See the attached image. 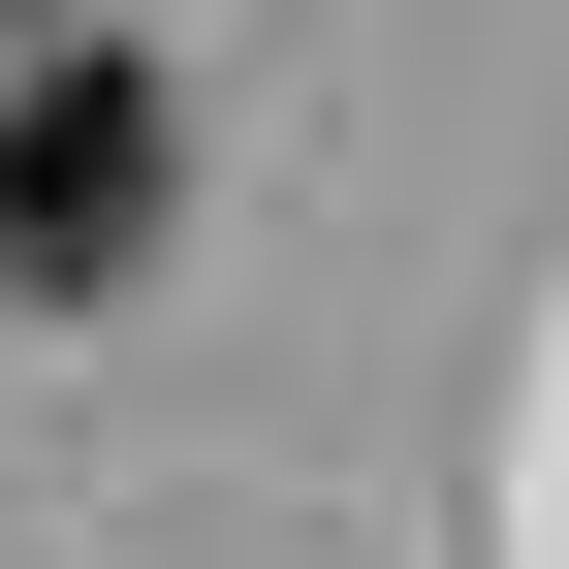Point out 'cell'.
<instances>
[{
    "label": "cell",
    "instance_id": "2",
    "mask_svg": "<svg viewBox=\"0 0 569 569\" xmlns=\"http://www.w3.org/2000/svg\"><path fill=\"white\" fill-rule=\"evenodd\" d=\"M0 32H32V0H0Z\"/></svg>",
    "mask_w": 569,
    "mask_h": 569
},
{
    "label": "cell",
    "instance_id": "1",
    "mask_svg": "<svg viewBox=\"0 0 569 569\" xmlns=\"http://www.w3.org/2000/svg\"><path fill=\"white\" fill-rule=\"evenodd\" d=\"M159 190H190L159 63H0V284H127V253H159Z\"/></svg>",
    "mask_w": 569,
    "mask_h": 569
}]
</instances>
